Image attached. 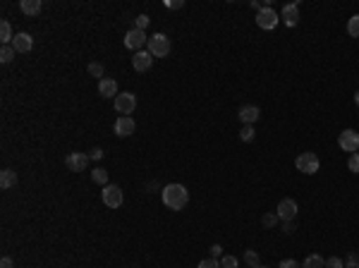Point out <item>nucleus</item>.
Here are the masks:
<instances>
[{
    "label": "nucleus",
    "mask_w": 359,
    "mask_h": 268,
    "mask_svg": "<svg viewBox=\"0 0 359 268\" xmlns=\"http://www.w3.org/2000/svg\"><path fill=\"white\" fill-rule=\"evenodd\" d=\"M160 199H163V204H165L170 211H182L187 206V201H190V192H187V187L172 182V185L160 189Z\"/></svg>",
    "instance_id": "nucleus-1"
},
{
    "label": "nucleus",
    "mask_w": 359,
    "mask_h": 268,
    "mask_svg": "<svg viewBox=\"0 0 359 268\" xmlns=\"http://www.w3.org/2000/svg\"><path fill=\"white\" fill-rule=\"evenodd\" d=\"M295 168L299 172H304V175H314V172H319L321 160L314 151H304V153H299L297 158H295Z\"/></svg>",
    "instance_id": "nucleus-2"
},
{
    "label": "nucleus",
    "mask_w": 359,
    "mask_h": 268,
    "mask_svg": "<svg viewBox=\"0 0 359 268\" xmlns=\"http://www.w3.org/2000/svg\"><path fill=\"white\" fill-rule=\"evenodd\" d=\"M149 53L153 58H168L170 53V39L165 34H153L149 39Z\"/></svg>",
    "instance_id": "nucleus-3"
},
{
    "label": "nucleus",
    "mask_w": 359,
    "mask_h": 268,
    "mask_svg": "<svg viewBox=\"0 0 359 268\" xmlns=\"http://www.w3.org/2000/svg\"><path fill=\"white\" fill-rule=\"evenodd\" d=\"M101 199H103V204L108 206V209H120L122 206V189L118 185H106L103 192H101Z\"/></svg>",
    "instance_id": "nucleus-4"
},
{
    "label": "nucleus",
    "mask_w": 359,
    "mask_h": 268,
    "mask_svg": "<svg viewBox=\"0 0 359 268\" xmlns=\"http://www.w3.org/2000/svg\"><path fill=\"white\" fill-rule=\"evenodd\" d=\"M278 22H280V15L273 8H261L259 15H256V24H259V29H276L278 27Z\"/></svg>",
    "instance_id": "nucleus-5"
},
{
    "label": "nucleus",
    "mask_w": 359,
    "mask_h": 268,
    "mask_svg": "<svg viewBox=\"0 0 359 268\" xmlns=\"http://www.w3.org/2000/svg\"><path fill=\"white\" fill-rule=\"evenodd\" d=\"M338 144H340V149L342 151H347V153H357L359 151V132L357 129H345V132H340Z\"/></svg>",
    "instance_id": "nucleus-6"
},
{
    "label": "nucleus",
    "mask_w": 359,
    "mask_h": 268,
    "mask_svg": "<svg viewBox=\"0 0 359 268\" xmlns=\"http://www.w3.org/2000/svg\"><path fill=\"white\" fill-rule=\"evenodd\" d=\"M149 43V39H146V31H141V29H130L127 34H125V46L130 50H134V53H139L144 46Z\"/></svg>",
    "instance_id": "nucleus-7"
},
{
    "label": "nucleus",
    "mask_w": 359,
    "mask_h": 268,
    "mask_svg": "<svg viewBox=\"0 0 359 268\" xmlns=\"http://www.w3.org/2000/svg\"><path fill=\"white\" fill-rule=\"evenodd\" d=\"M113 106H115V110H118L120 115H132L134 113V108H137V96L134 94H118V99L113 101Z\"/></svg>",
    "instance_id": "nucleus-8"
},
{
    "label": "nucleus",
    "mask_w": 359,
    "mask_h": 268,
    "mask_svg": "<svg viewBox=\"0 0 359 268\" xmlns=\"http://www.w3.org/2000/svg\"><path fill=\"white\" fill-rule=\"evenodd\" d=\"M65 165L72 170V172H84L86 165H89V156L86 153H79V151H72L65 156Z\"/></svg>",
    "instance_id": "nucleus-9"
},
{
    "label": "nucleus",
    "mask_w": 359,
    "mask_h": 268,
    "mask_svg": "<svg viewBox=\"0 0 359 268\" xmlns=\"http://www.w3.org/2000/svg\"><path fill=\"white\" fill-rule=\"evenodd\" d=\"M297 211H299V206H297V201H295V199H280L276 213H278V218L285 223V220H295Z\"/></svg>",
    "instance_id": "nucleus-10"
},
{
    "label": "nucleus",
    "mask_w": 359,
    "mask_h": 268,
    "mask_svg": "<svg viewBox=\"0 0 359 268\" xmlns=\"http://www.w3.org/2000/svg\"><path fill=\"white\" fill-rule=\"evenodd\" d=\"M237 118L242 125H254V122L261 118V110H259V106H254V103H247V106L239 108Z\"/></svg>",
    "instance_id": "nucleus-11"
},
{
    "label": "nucleus",
    "mask_w": 359,
    "mask_h": 268,
    "mask_svg": "<svg viewBox=\"0 0 359 268\" xmlns=\"http://www.w3.org/2000/svg\"><path fill=\"white\" fill-rule=\"evenodd\" d=\"M115 134H118V137H122V139H125V137H130V134H134V129H137V125H134V120L130 118V115H120L118 120H115Z\"/></svg>",
    "instance_id": "nucleus-12"
},
{
    "label": "nucleus",
    "mask_w": 359,
    "mask_h": 268,
    "mask_svg": "<svg viewBox=\"0 0 359 268\" xmlns=\"http://www.w3.org/2000/svg\"><path fill=\"white\" fill-rule=\"evenodd\" d=\"M151 65H153V55H151L149 50H139V53L132 55V67L137 72H146Z\"/></svg>",
    "instance_id": "nucleus-13"
},
{
    "label": "nucleus",
    "mask_w": 359,
    "mask_h": 268,
    "mask_svg": "<svg viewBox=\"0 0 359 268\" xmlns=\"http://www.w3.org/2000/svg\"><path fill=\"white\" fill-rule=\"evenodd\" d=\"M12 48L17 50V53H29V50L34 48V39H31V34H27V31L15 34V39H12Z\"/></svg>",
    "instance_id": "nucleus-14"
},
{
    "label": "nucleus",
    "mask_w": 359,
    "mask_h": 268,
    "mask_svg": "<svg viewBox=\"0 0 359 268\" xmlns=\"http://www.w3.org/2000/svg\"><path fill=\"white\" fill-rule=\"evenodd\" d=\"M283 22L288 24V27H297L299 22V5L297 3H288V5H283Z\"/></svg>",
    "instance_id": "nucleus-15"
},
{
    "label": "nucleus",
    "mask_w": 359,
    "mask_h": 268,
    "mask_svg": "<svg viewBox=\"0 0 359 268\" xmlns=\"http://www.w3.org/2000/svg\"><path fill=\"white\" fill-rule=\"evenodd\" d=\"M99 94L103 96V99H118V81L115 79H108V77H103V79L99 81Z\"/></svg>",
    "instance_id": "nucleus-16"
},
{
    "label": "nucleus",
    "mask_w": 359,
    "mask_h": 268,
    "mask_svg": "<svg viewBox=\"0 0 359 268\" xmlns=\"http://www.w3.org/2000/svg\"><path fill=\"white\" fill-rule=\"evenodd\" d=\"M20 8H22V12H24L27 17H36L43 5H41V0H22Z\"/></svg>",
    "instance_id": "nucleus-17"
},
{
    "label": "nucleus",
    "mask_w": 359,
    "mask_h": 268,
    "mask_svg": "<svg viewBox=\"0 0 359 268\" xmlns=\"http://www.w3.org/2000/svg\"><path fill=\"white\" fill-rule=\"evenodd\" d=\"M17 185V172L12 168H5L3 172H0V187L3 189H10Z\"/></svg>",
    "instance_id": "nucleus-18"
},
{
    "label": "nucleus",
    "mask_w": 359,
    "mask_h": 268,
    "mask_svg": "<svg viewBox=\"0 0 359 268\" xmlns=\"http://www.w3.org/2000/svg\"><path fill=\"white\" fill-rule=\"evenodd\" d=\"M302 268H326V258L321 256V254H309V256L304 258Z\"/></svg>",
    "instance_id": "nucleus-19"
},
{
    "label": "nucleus",
    "mask_w": 359,
    "mask_h": 268,
    "mask_svg": "<svg viewBox=\"0 0 359 268\" xmlns=\"http://www.w3.org/2000/svg\"><path fill=\"white\" fill-rule=\"evenodd\" d=\"M12 29H10V22H0V41H3V46H12Z\"/></svg>",
    "instance_id": "nucleus-20"
},
{
    "label": "nucleus",
    "mask_w": 359,
    "mask_h": 268,
    "mask_svg": "<svg viewBox=\"0 0 359 268\" xmlns=\"http://www.w3.org/2000/svg\"><path fill=\"white\" fill-rule=\"evenodd\" d=\"M244 263H247L249 268L261 266V258H259V254H256L254 249H247V251H244Z\"/></svg>",
    "instance_id": "nucleus-21"
},
{
    "label": "nucleus",
    "mask_w": 359,
    "mask_h": 268,
    "mask_svg": "<svg viewBox=\"0 0 359 268\" xmlns=\"http://www.w3.org/2000/svg\"><path fill=\"white\" fill-rule=\"evenodd\" d=\"M91 180L106 187V185H108V172H106L103 168H94V170H91Z\"/></svg>",
    "instance_id": "nucleus-22"
},
{
    "label": "nucleus",
    "mask_w": 359,
    "mask_h": 268,
    "mask_svg": "<svg viewBox=\"0 0 359 268\" xmlns=\"http://www.w3.org/2000/svg\"><path fill=\"white\" fill-rule=\"evenodd\" d=\"M347 34L352 39H359V15H354V17L347 20Z\"/></svg>",
    "instance_id": "nucleus-23"
},
{
    "label": "nucleus",
    "mask_w": 359,
    "mask_h": 268,
    "mask_svg": "<svg viewBox=\"0 0 359 268\" xmlns=\"http://www.w3.org/2000/svg\"><path fill=\"white\" fill-rule=\"evenodd\" d=\"M254 137H256L254 125H242V129H239V139L242 141H254Z\"/></svg>",
    "instance_id": "nucleus-24"
},
{
    "label": "nucleus",
    "mask_w": 359,
    "mask_h": 268,
    "mask_svg": "<svg viewBox=\"0 0 359 268\" xmlns=\"http://www.w3.org/2000/svg\"><path fill=\"white\" fill-rule=\"evenodd\" d=\"M15 53H17V50L12 48V46H3V50H0V62H3V65H8V62H12V58H15Z\"/></svg>",
    "instance_id": "nucleus-25"
},
{
    "label": "nucleus",
    "mask_w": 359,
    "mask_h": 268,
    "mask_svg": "<svg viewBox=\"0 0 359 268\" xmlns=\"http://www.w3.org/2000/svg\"><path fill=\"white\" fill-rule=\"evenodd\" d=\"M278 213H263V218H261V225L263 228H276L278 225Z\"/></svg>",
    "instance_id": "nucleus-26"
},
{
    "label": "nucleus",
    "mask_w": 359,
    "mask_h": 268,
    "mask_svg": "<svg viewBox=\"0 0 359 268\" xmlns=\"http://www.w3.org/2000/svg\"><path fill=\"white\" fill-rule=\"evenodd\" d=\"M237 266H239L237 256H230V254L220 256V268H237Z\"/></svg>",
    "instance_id": "nucleus-27"
},
{
    "label": "nucleus",
    "mask_w": 359,
    "mask_h": 268,
    "mask_svg": "<svg viewBox=\"0 0 359 268\" xmlns=\"http://www.w3.org/2000/svg\"><path fill=\"white\" fill-rule=\"evenodd\" d=\"M89 74L91 77H101V79H103V65H101V62H89Z\"/></svg>",
    "instance_id": "nucleus-28"
},
{
    "label": "nucleus",
    "mask_w": 359,
    "mask_h": 268,
    "mask_svg": "<svg viewBox=\"0 0 359 268\" xmlns=\"http://www.w3.org/2000/svg\"><path fill=\"white\" fill-rule=\"evenodd\" d=\"M199 268H220V258H204V261H199Z\"/></svg>",
    "instance_id": "nucleus-29"
},
{
    "label": "nucleus",
    "mask_w": 359,
    "mask_h": 268,
    "mask_svg": "<svg viewBox=\"0 0 359 268\" xmlns=\"http://www.w3.org/2000/svg\"><path fill=\"white\" fill-rule=\"evenodd\" d=\"M347 168H349V172H359V153H349Z\"/></svg>",
    "instance_id": "nucleus-30"
},
{
    "label": "nucleus",
    "mask_w": 359,
    "mask_h": 268,
    "mask_svg": "<svg viewBox=\"0 0 359 268\" xmlns=\"http://www.w3.org/2000/svg\"><path fill=\"white\" fill-rule=\"evenodd\" d=\"M345 263H347V268H359V254L357 251H349L347 258H345Z\"/></svg>",
    "instance_id": "nucleus-31"
},
{
    "label": "nucleus",
    "mask_w": 359,
    "mask_h": 268,
    "mask_svg": "<svg viewBox=\"0 0 359 268\" xmlns=\"http://www.w3.org/2000/svg\"><path fill=\"white\" fill-rule=\"evenodd\" d=\"M326 268H342V258H340V256L326 258Z\"/></svg>",
    "instance_id": "nucleus-32"
},
{
    "label": "nucleus",
    "mask_w": 359,
    "mask_h": 268,
    "mask_svg": "<svg viewBox=\"0 0 359 268\" xmlns=\"http://www.w3.org/2000/svg\"><path fill=\"white\" fill-rule=\"evenodd\" d=\"M280 268H302V263L295 261V258H283V261H280Z\"/></svg>",
    "instance_id": "nucleus-33"
},
{
    "label": "nucleus",
    "mask_w": 359,
    "mask_h": 268,
    "mask_svg": "<svg viewBox=\"0 0 359 268\" xmlns=\"http://www.w3.org/2000/svg\"><path fill=\"white\" fill-rule=\"evenodd\" d=\"M149 15H139V17H137V29H141V31H144V29H146V27H149Z\"/></svg>",
    "instance_id": "nucleus-34"
},
{
    "label": "nucleus",
    "mask_w": 359,
    "mask_h": 268,
    "mask_svg": "<svg viewBox=\"0 0 359 268\" xmlns=\"http://www.w3.org/2000/svg\"><path fill=\"white\" fill-rule=\"evenodd\" d=\"M182 5H185L182 0H165V8H168V10H180Z\"/></svg>",
    "instance_id": "nucleus-35"
},
{
    "label": "nucleus",
    "mask_w": 359,
    "mask_h": 268,
    "mask_svg": "<svg viewBox=\"0 0 359 268\" xmlns=\"http://www.w3.org/2000/svg\"><path fill=\"white\" fill-rule=\"evenodd\" d=\"M295 223H292V220H285V223H283V232H285V235H292V232H295Z\"/></svg>",
    "instance_id": "nucleus-36"
},
{
    "label": "nucleus",
    "mask_w": 359,
    "mask_h": 268,
    "mask_svg": "<svg viewBox=\"0 0 359 268\" xmlns=\"http://www.w3.org/2000/svg\"><path fill=\"white\" fill-rule=\"evenodd\" d=\"M0 268H15V261L10 256H3L0 258Z\"/></svg>",
    "instance_id": "nucleus-37"
},
{
    "label": "nucleus",
    "mask_w": 359,
    "mask_h": 268,
    "mask_svg": "<svg viewBox=\"0 0 359 268\" xmlns=\"http://www.w3.org/2000/svg\"><path fill=\"white\" fill-rule=\"evenodd\" d=\"M211 256L220 258V256H223V247H220V244H213V247H211Z\"/></svg>",
    "instance_id": "nucleus-38"
},
{
    "label": "nucleus",
    "mask_w": 359,
    "mask_h": 268,
    "mask_svg": "<svg viewBox=\"0 0 359 268\" xmlns=\"http://www.w3.org/2000/svg\"><path fill=\"white\" fill-rule=\"evenodd\" d=\"M91 158H94V160H101V158H103V151H101V149H94V151H91Z\"/></svg>",
    "instance_id": "nucleus-39"
},
{
    "label": "nucleus",
    "mask_w": 359,
    "mask_h": 268,
    "mask_svg": "<svg viewBox=\"0 0 359 268\" xmlns=\"http://www.w3.org/2000/svg\"><path fill=\"white\" fill-rule=\"evenodd\" d=\"M354 103L359 106V89H357V94H354Z\"/></svg>",
    "instance_id": "nucleus-40"
},
{
    "label": "nucleus",
    "mask_w": 359,
    "mask_h": 268,
    "mask_svg": "<svg viewBox=\"0 0 359 268\" xmlns=\"http://www.w3.org/2000/svg\"><path fill=\"white\" fill-rule=\"evenodd\" d=\"M256 268H268V266H263V263H261V266H256Z\"/></svg>",
    "instance_id": "nucleus-41"
}]
</instances>
